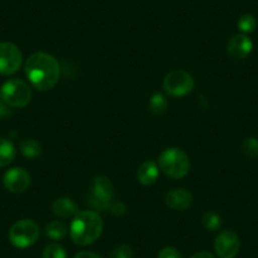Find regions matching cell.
Wrapping results in <instances>:
<instances>
[{
  "mask_svg": "<svg viewBox=\"0 0 258 258\" xmlns=\"http://www.w3.org/2000/svg\"><path fill=\"white\" fill-rule=\"evenodd\" d=\"M150 110L153 114H157V115H161V114L167 110V100H166L162 94H153L152 98L150 99Z\"/></svg>",
  "mask_w": 258,
  "mask_h": 258,
  "instance_id": "obj_18",
  "label": "cell"
},
{
  "mask_svg": "<svg viewBox=\"0 0 258 258\" xmlns=\"http://www.w3.org/2000/svg\"><path fill=\"white\" fill-rule=\"evenodd\" d=\"M195 86L194 78L182 70H175L167 74L163 80V88L168 95L173 98H181L192 91Z\"/></svg>",
  "mask_w": 258,
  "mask_h": 258,
  "instance_id": "obj_7",
  "label": "cell"
},
{
  "mask_svg": "<svg viewBox=\"0 0 258 258\" xmlns=\"http://www.w3.org/2000/svg\"><path fill=\"white\" fill-rule=\"evenodd\" d=\"M160 167L155 161H146L140 166L137 171V178L142 185L150 186L157 181Z\"/></svg>",
  "mask_w": 258,
  "mask_h": 258,
  "instance_id": "obj_14",
  "label": "cell"
},
{
  "mask_svg": "<svg viewBox=\"0 0 258 258\" xmlns=\"http://www.w3.org/2000/svg\"><path fill=\"white\" fill-rule=\"evenodd\" d=\"M52 213L56 217L68 219V218L75 217L79 213V209L75 202L71 200L70 198H59V199L54 200L53 204H52Z\"/></svg>",
  "mask_w": 258,
  "mask_h": 258,
  "instance_id": "obj_13",
  "label": "cell"
},
{
  "mask_svg": "<svg viewBox=\"0 0 258 258\" xmlns=\"http://www.w3.org/2000/svg\"><path fill=\"white\" fill-rule=\"evenodd\" d=\"M190 160L180 148H166L158 157V167L167 177L178 180L190 171Z\"/></svg>",
  "mask_w": 258,
  "mask_h": 258,
  "instance_id": "obj_3",
  "label": "cell"
},
{
  "mask_svg": "<svg viewBox=\"0 0 258 258\" xmlns=\"http://www.w3.org/2000/svg\"><path fill=\"white\" fill-rule=\"evenodd\" d=\"M203 224L208 230H218L222 225V219L217 213L207 212L203 215Z\"/></svg>",
  "mask_w": 258,
  "mask_h": 258,
  "instance_id": "obj_21",
  "label": "cell"
},
{
  "mask_svg": "<svg viewBox=\"0 0 258 258\" xmlns=\"http://www.w3.org/2000/svg\"><path fill=\"white\" fill-rule=\"evenodd\" d=\"M43 258H68V253L64 250L62 245L57 244V243H51V244L46 245L43 249Z\"/></svg>",
  "mask_w": 258,
  "mask_h": 258,
  "instance_id": "obj_20",
  "label": "cell"
},
{
  "mask_svg": "<svg viewBox=\"0 0 258 258\" xmlns=\"http://www.w3.org/2000/svg\"><path fill=\"white\" fill-rule=\"evenodd\" d=\"M114 187L111 181L105 176H96L90 185L88 203L94 210L105 212L113 203Z\"/></svg>",
  "mask_w": 258,
  "mask_h": 258,
  "instance_id": "obj_5",
  "label": "cell"
},
{
  "mask_svg": "<svg viewBox=\"0 0 258 258\" xmlns=\"http://www.w3.org/2000/svg\"><path fill=\"white\" fill-rule=\"evenodd\" d=\"M253 49V42L245 34H235L228 41L227 53L234 59H244Z\"/></svg>",
  "mask_w": 258,
  "mask_h": 258,
  "instance_id": "obj_11",
  "label": "cell"
},
{
  "mask_svg": "<svg viewBox=\"0 0 258 258\" xmlns=\"http://www.w3.org/2000/svg\"><path fill=\"white\" fill-rule=\"evenodd\" d=\"M74 258H103L101 255L96 254L94 252H89V250H81V252L76 253V255Z\"/></svg>",
  "mask_w": 258,
  "mask_h": 258,
  "instance_id": "obj_26",
  "label": "cell"
},
{
  "mask_svg": "<svg viewBox=\"0 0 258 258\" xmlns=\"http://www.w3.org/2000/svg\"><path fill=\"white\" fill-rule=\"evenodd\" d=\"M133 249L128 244H118L110 252V258H132Z\"/></svg>",
  "mask_w": 258,
  "mask_h": 258,
  "instance_id": "obj_23",
  "label": "cell"
},
{
  "mask_svg": "<svg viewBox=\"0 0 258 258\" xmlns=\"http://www.w3.org/2000/svg\"><path fill=\"white\" fill-rule=\"evenodd\" d=\"M39 238V227L34 220L23 219L14 223L9 230V240L17 248H28Z\"/></svg>",
  "mask_w": 258,
  "mask_h": 258,
  "instance_id": "obj_6",
  "label": "cell"
},
{
  "mask_svg": "<svg viewBox=\"0 0 258 258\" xmlns=\"http://www.w3.org/2000/svg\"><path fill=\"white\" fill-rule=\"evenodd\" d=\"M0 100L11 108H24L32 100L31 86L21 79H11L0 89Z\"/></svg>",
  "mask_w": 258,
  "mask_h": 258,
  "instance_id": "obj_4",
  "label": "cell"
},
{
  "mask_svg": "<svg viewBox=\"0 0 258 258\" xmlns=\"http://www.w3.org/2000/svg\"><path fill=\"white\" fill-rule=\"evenodd\" d=\"M29 83L39 91L51 90L59 79V63L52 54L36 52L27 58L24 64Z\"/></svg>",
  "mask_w": 258,
  "mask_h": 258,
  "instance_id": "obj_1",
  "label": "cell"
},
{
  "mask_svg": "<svg viewBox=\"0 0 258 258\" xmlns=\"http://www.w3.org/2000/svg\"><path fill=\"white\" fill-rule=\"evenodd\" d=\"M23 56L18 47L11 42L0 43V74L13 75L21 69Z\"/></svg>",
  "mask_w": 258,
  "mask_h": 258,
  "instance_id": "obj_8",
  "label": "cell"
},
{
  "mask_svg": "<svg viewBox=\"0 0 258 258\" xmlns=\"http://www.w3.org/2000/svg\"><path fill=\"white\" fill-rule=\"evenodd\" d=\"M238 29L242 32L243 34H248L254 32L255 27H257V21L252 14H243L239 19H238Z\"/></svg>",
  "mask_w": 258,
  "mask_h": 258,
  "instance_id": "obj_19",
  "label": "cell"
},
{
  "mask_svg": "<svg viewBox=\"0 0 258 258\" xmlns=\"http://www.w3.org/2000/svg\"><path fill=\"white\" fill-rule=\"evenodd\" d=\"M158 258H182V255L176 248L165 247L158 253Z\"/></svg>",
  "mask_w": 258,
  "mask_h": 258,
  "instance_id": "obj_24",
  "label": "cell"
},
{
  "mask_svg": "<svg viewBox=\"0 0 258 258\" xmlns=\"http://www.w3.org/2000/svg\"><path fill=\"white\" fill-rule=\"evenodd\" d=\"M109 210H110L114 215H123L124 212H125V207H124L121 203L113 202L111 203L110 208H109Z\"/></svg>",
  "mask_w": 258,
  "mask_h": 258,
  "instance_id": "obj_25",
  "label": "cell"
},
{
  "mask_svg": "<svg viewBox=\"0 0 258 258\" xmlns=\"http://www.w3.org/2000/svg\"><path fill=\"white\" fill-rule=\"evenodd\" d=\"M103 228V220L98 213L94 210H83L74 217L69 232L75 244L85 247L100 238Z\"/></svg>",
  "mask_w": 258,
  "mask_h": 258,
  "instance_id": "obj_2",
  "label": "cell"
},
{
  "mask_svg": "<svg viewBox=\"0 0 258 258\" xmlns=\"http://www.w3.org/2000/svg\"><path fill=\"white\" fill-rule=\"evenodd\" d=\"M4 186L11 192H24L31 185V175L22 167H14L7 171L3 178Z\"/></svg>",
  "mask_w": 258,
  "mask_h": 258,
  "instance_id": "obj_10",
  "label": "cell"
},
{
  "mask_svg": "<svg viewBox=\"0 0 258 258\" xmlns=\"http://www.w3.org/2000/svg\"><path fill=\"white\" fill-rule=\"evenodd\" d=\"M19 150L24 157L36 158L42 153V145L38 141L28 138V140L22 141L21 145H19Z\"/></svg>",
  "mask_w": 258,
  "mask_h": 258,
  "instance_id": "obj_17",
  "label": "cell"
},
{
  "mask_svg": "<svg viewBox=\"0 0 258 258\" xmlns=\"http://www.w3.org/2000/svg\"><path fill=\"white\" fill-rule=\"evenodd\" d=\"M214 249L219 258H234L240 249L239 237L233 230H224L215 239Z\"/></svg>",
  "mask_w": 258,
  "mask_h": 258,
  "instance_id": "obj_9",
  "label": "cell"
},
{
  "mask_svg": "<svg viewBox=\"0 0 258 258\" xmlns=\"http://www.w3.org/2000/svg\"><path fill=\"white\" fill-rule=\"evenodd\" d=\"M242 150L245 156L250 158L258 157V138L249 137L245 138L242 143Z\"/></svg>",
  "mask_w": 258,
  "mask_h": 258,
  "instance_id": "obj_22",
  "label": "cell"
},
{
  "mask_svg": "<svg viewBox=\"0 0 258 258\" xmlns=\"http://www.w3.org/2000/svg\"><path fill=\"white\" fill-rule=\"evenodd\" d=\"M191 258H215V257L210 252H205L204 250V252L195 253V254H194Z\"/></svg>",
  "mask_w": 258,
  "mask_h": 258,
  "instance_id": "obj_27",
  "label": "cell"
},
{
  "mask_svg": "<svg viewBox=\"0 0 258 258\" xmlns=\"http://www.w3.org/2000/svg\"><path fill=\"white\" fill-rule=\"evenodd\" d=\"M166 205L170 209L183 212L192 204V194L186 188H175L166 195Z\"/></svg>",
  "mask_w": 258,
  "mask_h": 258,
  "instance_id": "obj_12",
  "label": "cell"
},
{
  "mask_svg": "<svg viewBox=\"0 0 258 258\" xmlns=\"http://www.w3.org/2000/svg\"><path fill=\"white\" fill-rule=\"evenodd\" d=\"M69 233L68 225L61 220H53L46 227V235L53 240L63 239Z\"/></svg>",
  "mask_w": 258,
  "mask_h": 258,
  "instance_id": "obj_16",
  "label": "cell"
},
{
  "mask_svg": "<svg viewBox=\"0 0 258 258\" xmlns=\"http://www.w3.org/2000/svg\"><path fill=\"white\" fill-rule=\"evenodd\" d=\"M16 157V147L7 138L0 137V167L11 165Z\"/></svg>",
  "mask_w": 258,
  "mask_h": 258,
  "instance_id": "obj_15",
  "label": "cell"
}]
</instances>
